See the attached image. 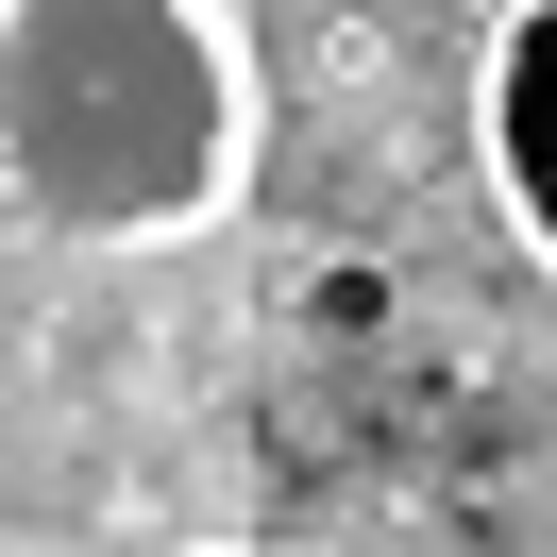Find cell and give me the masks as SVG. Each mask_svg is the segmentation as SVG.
I'll return each mask as SVG.
<instances>
[{"label":"cell","mask_w":557,"mask_h":557,"mask_svg":"<svg viewBox=\"0 0 557 557\" xmlns=\"http://www.w3.org/2000/svg\"><path fill=\"white\" fill-rule=\"evenodd\" d=\"M0 170L51 253H170L253 186V51L220 0H0Z\"/></svg>","instance_id":"obj_1"},{"label":"cell","mask_w":557,"mask_h":557,"mask_svg":"<svg viewBox=\"0 0 557 557\" xmlns=\"http://www.w3.org/2000/svg\"><path fill=\"white\" fill-rule=\"evenodd\" d=\"M473 170L507 203V237L557 271V0H507L473 51Z\"/></svg>","instance_id":"obj_2"},{"label":"cell","mask_w":557,"mask_h":557,"mask_svg":"<svg viewBox=\"0 0 557 557\" xmlns=\"http://www.w3.org/2000/svg\"><path fill=\"white\" fill-rule=\"evenodd\" d=\"M388 305H406L388 253H355V237H338V253H287V321H305V338L355 355V338H388Z\"/></svg>","instance_id":"obj_3"},{"label":"cell","mask_w":557,"mask_h":557,"mask_svg":"<svg viewBox=\"0 0 557 557\" xmlns=\"http://www.w3.org/2000/svg\"><path fill=\"white\" fill-rule=\"evenodd\" d=\"M305 85H338V102L388 85V35H372V17H321V35H305Z\"/></svg>","instance_id":"obj_4"},{"label":"cell","mask_w":557,"mask_h":557,"mask_svg":"<svg viewBox=\"0 0 557 557\" xmlns=\"http://www.w3.org/2000/svg\"><path fill=\"white\" fill-rule=\"evenodd\" d=\"M152 557H287V541H152Z\"/></svg>","instance_id":"obj_5"}]
</instances>
